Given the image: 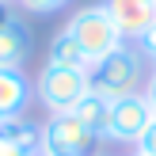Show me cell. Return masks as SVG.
<instances>
[{
  "mask_svg": "<svg viewBox=\"0 0 156 156\" xmlns=\"http://www.w3.org/2000/svg\"><path fill=\"white\" fill-rule=\"evenodd\" d=\"M91 91V69H57L42 65L34 80V95L50 114H69L84 95Z\"/></svg>",
  "mask_w": 156,
  "mask_h": 156,
  "instance_id": "3",
  "label": "cell"
},
{
  "mask_svg": "<svg viewBox=\"0 0 156 156\" xmlns=\"http://www.w3.org/2000/svg\"><path fill=\"white\" fill-rule=\"evenodd\" d=\"M145 99H149V103H152V111H156V65H152L149 80H145Z\"/></svg>",
  "mask_w": 156,
  "mask_h": 156,
  "instance_id": "16",
  "label": "cell"
},
{
  "mask_svg": "<svg viewBox=\"0 0 156 156\" xmlns=\"http://www.w3.org/2000/svg\"><path fill=\"white\" fill-rule=\"evenodd\" d=\"M19 23V12H15V0H0V30Z\"/></svg>",
  "mask_w": 156,
  "mask_h": 156,
  "instance_id": "15",
  "label": "cell"
},
{
  "mask_svg": "<svg viewBox=\"0 0 156 156\" xmlns=\"http://www.w3.org/2000/svg\"><path fill=\"white\" fill-rule=\"evenodd\" d=\"M133 152H141V156H156V122L145 129V137L133 145Z\"/></svg>",
  "mask_w": 156,
  "mask_h": 156,
  "instance_id": "14",
  "label": "cell"
},
{
  "mask_svg": "<svg viewBox=\"0 0 156 156\" xmlns=\"http://www.w3.org/2000/svg\"><path fill=\"white\" fill-rule=\"evenodd\" d=\"M0 137H8L15 149L27 152V156H38V149H42V126H34L27 118H8L0 126Z\"/></svg>",
  "mask_w": 156,
  "mask_h": 156,
  "instance_id": "11",
  "label": "cell"
},
{
  "mask_svg": "<svg viewBox=\"0 0 156 156\" xmlns=\"http://www.w3.org/2000/svg\"><path fill=\"white\" fill-rule=\"evenodd\" d=\"M103 8L126 42H141V34L156 23V0H103Z\"/></svg>",
  "mask_w": 156,
  "mask_h": 156,
  "instance_id": "6",
  "label": "cell"
},
{
  "mask_svg": "<svg viewBox=\"0 0 156 156\" xmlns=\"http://www.w3.org/2000/svg\"><path fill=\"white\" fill-rule=\"evenodd\" d=\"M129 156H141V152H129Z\"/></svg>",
  "mask_w": 156,
  "mask_h": 156,
  "instance_id": "18",
  "label": "cell"
},
{
  "mask_svg": "<svg viewBox=\"0 0 156 156\" xmlns=\"http://www.w3.org/2000/svg\"><path fill=\"white\" fill-rule=\"evenodd\" d=\"M152 122H156V111H152L149 99H145V91L126 95V99H114V111H111V141L137 145Z\"/></svg>",
  "mask_w": 156,
  "mask_h": 156,
  "instance_id": "4",
  "label": "cell"
},
{
  "mask_svg": "<svg viewBox=\"0 0 156 156\" xmlns=\"http://www.w3.org/2000/svg\"><path fill=\"white\" fill-rule=\"evenodd\" d=\"M46 65H57V69H91L84 50L76 46V38L69 34L65 27L50 38V53H46Z\"/></svg>",
  "mask_w": 156,
  "mask_h": 156,
  "instance_id": "10",
  "label": "cell"
},
{
  "mask_svg": "<svg viewBox=\"0 0 156 156\" xmlns=\"http://www.w3.org/2000/svg\"><path fill=\"white\" fill-rule=\"evenodd\" d=\"M111 111H114V103L107 95H99V91H88V95L80 99V103L73 107V118L80 122L88 133H95L99 141H111Z\"/></svg>",
  "mask_w": 156,
  "mask_h": 156,
  "instance_id": "7",
  "label": "cell"
},
{
  "mask_svg": "<svg viewBox=\"0 0 156 156\" xmlns=\"http://www.w3.org/2000/svg\"><path fill=\"white\" fill-rule=\"evenodd\" d=\"M65 30L76 38V46L84 50L88 65H99L103 57H111L114 50L126 46V38L118 34V27H114V19L107 15L103 4H88L80 12H73L69 23H65Z\"/></svg>",
  "mask_w": 156,
  "mask_h": 156,
  "instance_id": "2",
  "label": "cell"
},
{
  "mask_svg": "<svg viewBox=\"0 0 156 156\" xmlns=\"http://www.w3.org/2000/svg\"><path fill=\"white\" fill-rule=\"evenodd\" d=\"M15 4H19L23 12H30V15H50V12H57V8H65L69 0H15Z\"/></svg>",
  "mask_w": 156,
  "mask_h": 156,
  "instance_id": "12",
  "label": "cell"
},
{
  "mask_svg": "<svg viewBox=\"0 0 156 156\" xmlns=\"http://www.w3.org/2000/svg\"><path fill=\"white\" fill-rule=\"evenodd\" d=\"M145 80H149V73H145V53L137 50V46H122L111 57H103L99 65H91V91L107 95L111 103L145 91Z\"/></svg>",
  "mask_w": 156,
  "mask_h": 156,
  "instance_id": "1",
  "label": "cell"
},
{
  "mask_svg": "<svg viewBox=\"0 0 156 156\" xmlns=\"http://www.w3.org/2000/svg\"><path fill=\"white\" fill-rule=\"evenodd\" d=\"M30 99V80L23 69H0V118H23V107Z\"/></svg>",
  "mask_w": 156,
  "mask_h": 156,
  "instance_id": "8",
  "label": "cell"
},
{
  "mask_svg": "<svg viewBox=\"0 0 156 156\" xmlns=\"http://www.w3.org/2000/svg\"><path fill=\"white\" fill-rule=\"evenodd\" d=\"M137 50L145 53V61H152V65H156V23H152V27H149V30L141 34V42H137Z\"/></svg>",
  "mask_w": 156,
  "mask_h": 156,
  "instance_id": "13",
  "label": "cell"
},
{
  "mask_svg": "<svg viewBox=\"0 0 156 156\" xmlns=\"http://www.w3.org/2000/svg\"><path fill=\"white\" fill-rule=\"evenodd\" d=\"M38 156H69V152H53V149H46V145H42V149H38Z\"/></svg>",
  "mask_w": 156,
  "mask_h": 156,
  "instance_id": "17",
  "label": "cell"
},
{
  "mask_svg": "<svg viewBox=\"0 0 156 156\" xmlns=\"http://www.w3.org/2000/svg\"><path fill=\"white\" fill-rule=\"evenodd\" d=\"M42 145L53 152H69V156H91L99 137L88 133L73 114H50V122L42 126Z\"/></svg>",
  "mask_w": 156,
  "mask_h": 156,
  "instance_id": "5",
  "label": "cell"
},
{
  "mask_svg": "<svg viewBox=\"0 0 156 156\" xmlns=\"http://www.w3.org/2000/svg\"><path fill=\"white\" fill-rule=\"evenodd\" d=\"M27 53H30V30L23 23L0 30V69H23Z\"/></svg>",
  "mask_w": 156,
  "mask_h": 156,
  "instance_id": "9",
  "label": "cell"
}]
</instances>
